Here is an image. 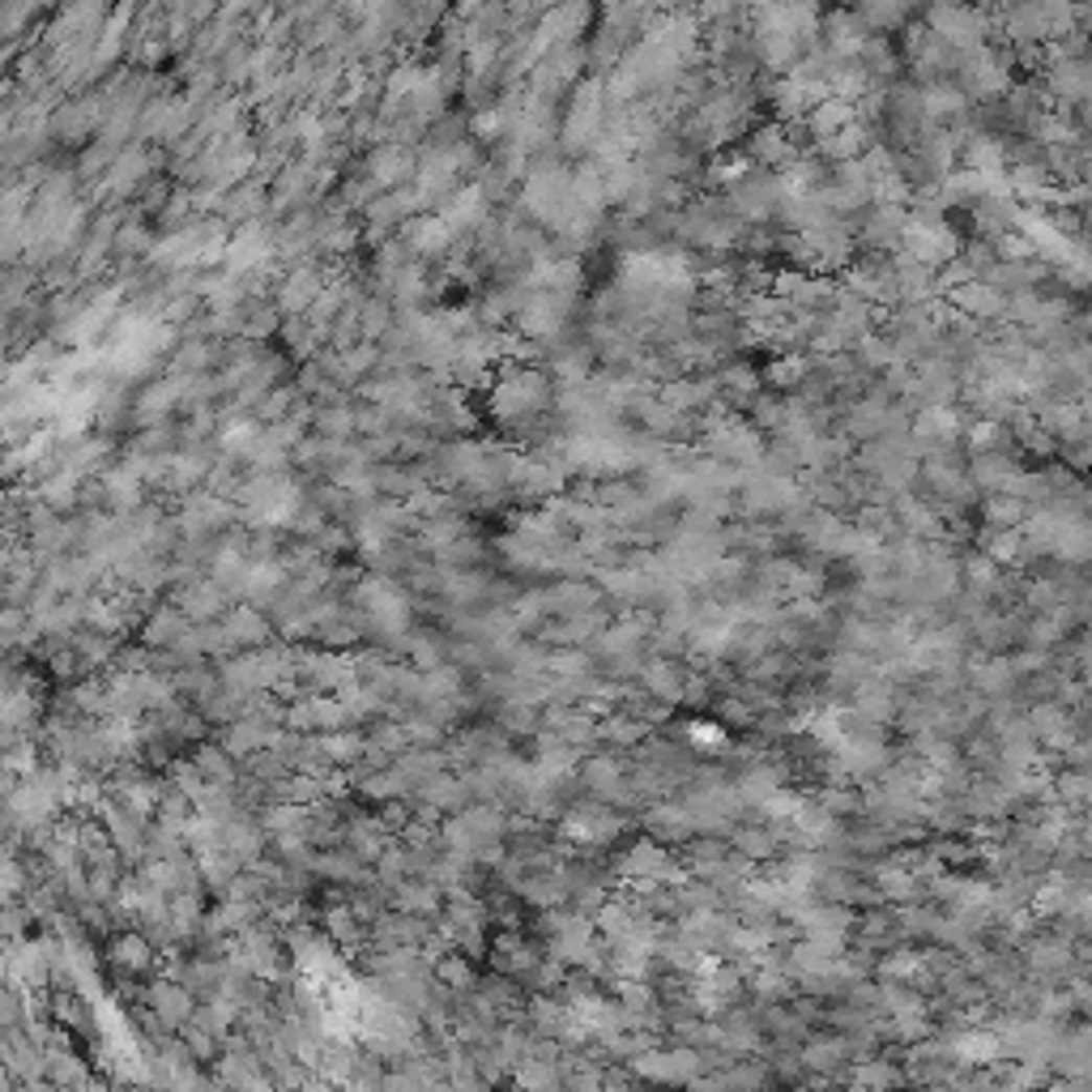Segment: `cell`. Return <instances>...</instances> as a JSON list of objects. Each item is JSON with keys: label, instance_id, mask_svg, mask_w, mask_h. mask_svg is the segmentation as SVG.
<instances>
[{"label": "cell", "instance_id": "obj_5", "mask_svg": "<svg viewBox=\"0 0 1092 1092\" xmlns=\"http://www.w3.org/2000/svg\"><path fill=\"white\" fill-rule=\"evenodd\" d=\"M435 981L449 986V991H457V995H465V991H474L478 969H474V960L465 952H445V956H435Z\"/></svg>", "mask_w": 1092, "mask_h": 1092}, {"label": "cell", "instance_id": "obj_1", "mask_svg": "<svg viewBox=\"0 0 1092 1092\" xmlns=\"http://www.w3.org/2000/svg\"><path fill=\"white\" fill-rule=\"evenodd\" d=\"M849 708H858L862 718L880 722V726H892V722H896V708H901V696H896V687H892L888 679L870 675V679H862V683L849 691Z\"/></svg>", "mask_w": 1092, "mask_h": 1092}, {"label": "cell", "instance_id": "obj_8", "mask_svg": "<svg viewBox=\"0 0 1092 1092\" xmlns=\"http://www.w3.org/2000/svg\"><path fill=\"white\" fill-rule=\"evenodd\" d=\"M112 960L124 969V973H145L150 964H154V948H150V939L145 935H120L116 943H112Z\"/></svg>", "mask_w": 1092, "mask_h": 1092}, {"label": "cell", "instance_id": "obj_10", "mask_svg": "<svg viewBox=\"0 0 1092 1092\" xmlns=\"http://www.w3.org/2000/svg\"><path fill=\"white\" fill-rule=\"evenodd\" d=\"M1007 427L1003 423H991V418H981V423H973L969 427V445H973V453H995V449H1003L1007 453Z\"/></svg>", "mask_w": 1092, "mask_h": 1092}, {"label": "cell", "instance_id": "obj_6", "mask_svg": "<svg viewBox=\"0 0 1092 1092\" xmlns=\"http://www.w3.org/2000/svg\"><path fill=\"white\" fill-rule=\"evenodd\" d=\"M811 798H815L819 806H824L828 815H837V819H854V815H862V790H854L849 781H837V786H819Z\"/></svg>", "mask_w": 1092, "mask_h": 1092}, {"label": "cell", "instance_id": "obj_12", "mask_svg": "<svg viewBox=\"0 0 1092 1092\" xmlns=\"http://www.w3.org/2000/svg\"><path fill=\"white\" fill-rule=\"evenodd\" d=\"M1059 449H1063V445H1059ZM1063 453H1067V461H1071V470H1084V457H1088V453H1084V440H1071V445H1067V449H1063Z\"/></svg>", "mask_w": 1092, "mask_h": 1092}, {"label": "cell", "instance_id": "obj_2", "mask_svg": "<svg viewBox=\"0 0 1092 1092\" xmlns=\"http://www.w3.org/2000/svg\"><path fill=\"white\" fill-rule=\"evenodd\" d=\"M1028 517V504L1020 496H1007V491H986L981 496V525L986 529H1020Z\"/></svg>", "mask_w": 1092, "mask_h": 1092}, {"label": "cell", "instance_id": "obj_9", "mask_svg": "<svg viewBox=\"0 0 1092 1092\" xmlns=\"http://www.w3.org/2000/svg\"><path fill=\"white\" fill-rule=\"evenodd\" d=\"M508 670L513 675H546V644L538 640H513L508 644Z\"/></svg>", "mask_w": 1092, "mask_h": 1092}, {"label": "cell", "instance_id": "obj_3", "mask_svg": "<svg viewBox=\"0 0 1092 1092\" xmlns=\"http://www.w3.org/2000/svg\"><path fill=\"white\" fill-rule=\"evenodd\" d=\"M150 1003H154V1016H158L162 1024H172V1028H180V1024L192 1020V1011H197L188 986H154V991H150Z\"/></svg>", "mask_w": 1092, "mask_h": 1092}, {"label": "cell", "instance_id": "obj_11", "mask_svg": "<svg viewBox=\"0 0 1092 1092\" xmlns=\"http://www.w3.org/2000/svg\"><path fill=\"white\" fill-rule=\"evenodd\" d=\"M802 376H806L802 359H777V363H769V380H773L777 389H798Z\"/></svg>", "mask_w": 1092, "mask_h": 1092}, {"label": "cell", "instance_id": "obj_7", "mask_svg": "<svg viewBox=\"0 0 1092 1092\" xmlns=\"http://www.w3.org/2000/svg\"><path fill=\"white\" fill-rule=\"evenodd\" d=\"M585 670H593V658H589V649H585V644H560V649H546V675H555V679H576V675H585Z\"/></svg>", "mask_w": 1092, "mask_h": 1092}, {"label": "cell", "instance_id": "obj_4", "mask_svg": "<svg viewBox=\"0 0 1092 1092\" xmlns=\"http://www.w3.org/2000/svg\"><path fill=\"white\" fill-rule=\"evenodd\" d=\"M708 713H713V722L722 726V730H751V722H755V708L738 696V691H713V700H708Z\"/></svg>", "mask_w": 1092, "mask_h": 1092}]
</instances>
